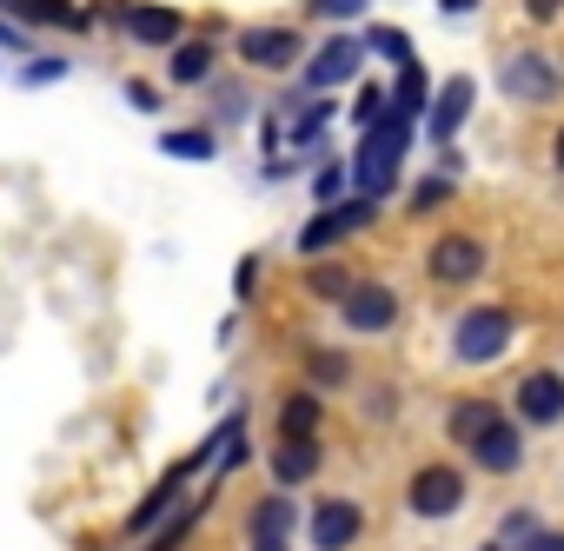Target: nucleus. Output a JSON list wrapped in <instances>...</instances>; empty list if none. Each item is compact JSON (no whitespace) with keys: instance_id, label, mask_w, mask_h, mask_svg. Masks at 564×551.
I'll return each mask as SVG.
<instances>
[{"instance_id":"8","label":"nucleus","mask_w":564,"mask_h":551,"mask_svg":"<svg viewBox=\"0 0 564 551\" xmlns=\"http://www.w3.org/2000/svg\"><path fill=\"white\" fill-rule=\"evenodd\" d=\"M359 525H366V511H359L352 498H326V505L313 511V544H319V551H346V544L359 538Z\"/></svg>"},{"instance_id":"21","label":"nucleus","mask_w":564,"mask_h":551,"mask_svg":"<svg viewBox=\"0 0 564 551\" xmlns=\"http://www.w3.org/2000/svg\"><path fill=\"white\" fill-rule=\"evenodd\" d=\"M419 107H425V67L399 61V114H419Z\"/></svg>"},{"instance_id":"5","label":"nucleus","mask_w":564,"mask_h":551,"mask_svg":"<svg viewBox=\"0 0 564 551\" xmlns=\"http://www.w3.org/2000/svg\"><path fill=\"white\" fill-rule=\"evenodd\" d=\"M478 266H485V246H478L471 233H445V239L432 246V280H445V287L478 280Z\"/></svg>"},{"instance_id":"13","label":"nucleus","mask_w":564,"mask_h":551,"mask_svg":"<svg viewBox=\"0 0 564 551\" xmlns=\"http://www.w3.org/2000/svg\"><path fill=\"white\" fill-rule=\"evenodd\" d=\"M352 74H359V41H333V47L306 67V87L326 94V87H339V80H352Z\"/></svg>"},{"instance_id":"37","label":"nucleus","mask_w":564,"mask_h":551,"mask_svg":"<svg viewBox=\"0 0 564 551\" xmlns=\"http://www.w3.org/2000/svg\"><path fill=\"white\" fill-rule=\"evenodd\" d=\"M438 8H445V14H471V8H478V0H438Z\"/></svg>"},{"instance_id":"23","label":"nucleus","mask_w":564,"mask_h":551,"mask_svg":"<svg viewBox=\"0 0 564 551\" xmlns=\"http://www.w3.org/2000/svg\"><path fill=\"white\" fill-rule=\"evenodd\" d=\"M306 287H313L319 300H346V287H352V280H346L339 266H313V272H306Z\"/></svg>"},{"instance_id":"19","label":"nucleus","mask_w":564,"mask_h":551,"mask_svg":"<svg viewBox=\"0 0 564 551\" xmlns=\"http://www.w3.org/2000/svg\"><path fill=\"white\" fill-rule=\"evenodd\" d=\"M491 419H498V406H485V399H465V406L452 412V432H458V439L471 445V439H478V432H485Z\"/></svg>"},{"instance_id":"16","label":"nucleus","mask_w":564,"mask_h":551,"mask_svg":"<svg viewBox=\"0 0 564 551\" xmlns=\"http://www.w3.org/2000/svg\"><path fill=\"white\" fill-rule=\"evenodd\" d=\"M465 114H471V80H445V94L432 107V140H452L465 127Z\"/></svg>"},{"instance_id":"35","label":"nucleus","mask_w":564,"mask_h":551,"mask_svg":"<svg viewBox=\"0 0 564 551\" xmlns=\"http://www.w3.org/2000/svg\"><path fill=\"white\" fill-rule=\"evenodd\" d=\"M339 180H346V173H339V166H326V173H319V199H339Z\"/></svg>"},{"instance_id":"29","label":"nucleus","mask_w":564,"mask_h":551,"mask_svg":"<svg viewBox=\"0 0 564 551\" xmlns=\"http://www.w3.org/2000/svg\"><path fill=\"white\" fill-rule=\"evenodd\" d=\"M366 8V0H313V14H326V21H352Z\"/></svg>"},{"instance_id":"3","label":"nucleus","mask_w":564,"mask_h":551,"mask_svg":"<svg viewBox=\"0 0 564 551\" xmlns=\"http://www.w3.org/2000/svg\"><path fill=\"white\" fill-rule=\"evenodd\" d=\"M452 346H458V359H471V366L498 359V353L511 346V313H491V306H485V313H465Z\"/></svg>"},{"instance_id":"30","label":"nucleus","mask_w":564,"mask_h":551,"mask_svg":"<svg viewBox=\"0 0 564 551\" xmlns=\"http://www.w3.org/2000/svg\"><path fill=\"white\" fill-rule=\"evenodd\" d=\"M193 518H199V511H180V518H173V531H160V538H153V551H173V544L193 531Z\"/></svg>"},{"instance_id":"2","label":"nucleus","mask_w":564,"mask_h":551,"mask_svg":"<svg viewBox=\"0 0 564 551\" xmlns=\"http://www.w3.org/2000/svg\"><path fill=\"white\" fill-rule=\"evenodd\" d=\"M372 219H379V199H372V193H359V199H346V206H326V213L300 233V246H306V252H326V246H339V239L366 233Z\"/></svg>"},{"instance_id":"18","label":"nucleus","mask_w":564,"mask_h":551,"mask_svg":"<svg viewBox=\"0 0 564 551\" xmlns=\"http://www.w3.org/2000/svg\"><path fill=\"white\" fill-rule=\"evenodd\" d=\"M293 531V505L286 498H259L252 505V538H286Z\"/></svg>"},{"instance_id":"1","label":"nucleus","mask_w":564,"mask_h":551,"mask_svg":"<svg viewBox=\"0 0 564 551\" xmlns=\"http://www.w3.org/2000/svg\"><path fill=\"white\" fill-rule=\"evenodd\" d=\"M405 140H412V114H379L372 127H366V147H359V160H352V180H359V193H386L392 186V173H399V153H405Z\"/></svg>"},{"instance_id":"11","label":"nucleus","mask_w":564,"mask_h":551,"mask_svg":"<svg viewBox=\"0 0 564 551\" xmlns=\"http://www.w3.org/2000/svg\"><path fill=\"white\" fill-rule=\"evenodd\" d=\"M193 465H199V458H186V465H173V472H166V478H160V485H153V491H147V498L133 505V511H127V531H153V525L166 518V505L180 498V485H186V472H193Z\"/></svg>"},{"instance_id":"9","label":"nucleus","mask_w":564,"mask_h":551,"mask_svg":"<svg viewBox=\"0 0 564 551\" xmlns=\"http://www.w3.org/2000/svg\"><path fill=\"white\" fill-rule=\"evenodd\" d=\"M518 419L557 425V419H564V379H557V372H531V379L518 386Z\"/></svg>"},{"instance_id":"6","label":"nucleus","mask_w":564,"mask_h":551,"mask_svg":"<svg viewBox=\"0 0 564 551\" xmlns=\"http://www.w3.org/2000/svg\"><path fill=\"white\" fill-rule=\"evenodd\" d=\"M505 87H511L518 100H557V94H564V74H557L544 54H518V61H505Z\"/></svg>"},{"instance_id":"20","label":"nucleus","mask_w":564,"mask_h":551,"mask_svg":"<svg viewBox=\"0 0 564 551\" xmlns=\"http://www.w3.org/2000/svg\"><path fill=\"white\" fill-rule=\"evenodd\" d=\"M14 8H21L28 21H67V28L80 21V28H87V14L74 8V0H14Z\"/></svg>"},{"instance_id":"22","label":"nucleus","mask_w":564,"mask_h":551,"mask_svg":"<svg viewBox=\"0 0 564 551\" xmlns=\"http://www.w3.org/2000/svg\"><path fill=\"white\" fill-rule=\"evenodd\" d=\"M206 67H213V47H199V41L173 54V80H180V87H186V80H206Z\"/></svg>"},{"instance_id":"7","label":"nucleus","mask_w":564,"mask_h":551,"mask_svg":"<svg viewBox=\"0 0 564 551\" xmlns=\"http://www.w3.org/2000/svg\"><path fill=\"white\" fill-rule=\"evenodd\" d=\"M339 306H346V326H352V333H386V326L399 320V300H392L386 287H346Z\"/></svg>"},{"instance_id":"31","label":"nucleus","mask_w":564,"mask_h":551,"mask_svg":"<svg viewBox=\"0 0 564 551\" xmlns=\"http://www.w3.org/2000/svg\"><path fill=\"white\" fill-rule=\"evenodd\" d=\"M524 538H531V518H524V511H511V518H505V544H524Z\"/></svg>"},{"instance_id":"32","label":"nucleus","mask_w":564,"mask_h":551,"mask_svg":"<svg viewBox=\"0 0 564 551\" xmlns=\"http://www.w3.org/2000/svg\"><path fill=\"white\" fill-rule=\"evenodd\" d=\"M524 551H564V531H531Z\"/></svg>"},{"instance_id":"4","label":"nucleus","mask_w":564,"mask_h":551,"mask_svg":"<svg viewBox=\"0 0 564 551\" xmlns=\"http://www.w3.org/2000/svg\"><path fill=\"white\" fill-rule=\"evenodd\" d=\"M405 498H412V511H419V518H452V511L465 505V478H458L452 465H425V472L412 478V491H405Z\"/></svg>"},{"instance_id":"39","label":"nucleus","mask_w":564,"mask_h":551,"mask_svg":"<svg viewBox=\"0 0 564 551\" xmlns=\"http://www.w3.org/2000/svg\"><path fill=\"white\" fill-rule=\"evenodd\" d=\"M557 166H564V133H557Z\"/></svg>"},{"instance_id":"15","label":"nucleus","mask_w":564,"mask_h":551,"mask_svg":"<svg viewBox=\"0 0 564 551\" xmlns=\"http://www.w3.org/2000/svg\"><path fill=\"white\" fill-rule=\"evenodd\" d=\"M120 21H127V34H133L140 47H166V41L180 34V14H173V8H127Z\"/></svg>"},{"instance_id":"38","label":"nucleus","mask_w":564,"mask_h":551,"mask_svg":"<svg viewBox=\"0 0 564 551\" xmlns=\"http://www.w3.org/2000/svg\"><path fill=\"white\" fill-rule=\"evenodd\" d=\"M252 551H286V544H279V538H252Z\"/></svg>"},{"instance_id":"24","label":"nucleus","mask_w":564,"mask_h":551,"mask_svg":"<svg viewBox=\"0 0 564 551\" xmlns=\"http://www.w3.org/2000/svg\"><path fill=\"white\" fill-rule=\"evenodd\" d=\"M160 147H166L173 160H213V140H206V133H166Z\"/></svg>"},{"instance_id":"17","label":"nucleus","mask_w":564,"mask_h":551,"mask_svg":"<svg viewBox=\"0 0 564 551\" xmlns=\"http://www.w3.org/2000/svg\"><path fill=\"white\" fill-rule=\"evenodd\" d=\"M313 432H319V399L293 392L286 406H279V439H313Z\"/></svg>"},{"instance_id":"10","label":"nucleus","mask_w":564,"mask_h":551,"mask_svg":"<svg viewBox=\"0 0 564 551\" xmlns=\"http://www.w3.org/2000/svg\"><path fill=\"white\" fill-rule=\"evenodd\" d=\"M239 54L252 67H293L300 61V34L293 28H252V34H239Z\"/></svg>"},{"instance_id":"25","label":"nucleus","mask_w":564,"mask_h":551,"mask_svg":"<svg viewBox=\"0 0 564 551\" xmlns=\"http://www.w3.org/2000/svg\"><path fill=\"white\" fill-rule=\"evenodd\" d=\"M306 372H313V386H346V359L339 353H306Z\"/></svg>"},{"instance_id":"12","label":"nucleus","mask_w":564,"mask_h":551,"mask_svg":"<svg viewBox=\"0 0 564 551\" xmlns=\"http://www.w3.org/2000/svg\"><path fill=\"white\" fill-rule=\"evenodd\" d=\"M471 452H478L485 472H518V452H524V445H518V432H511L505 419H491V425L471 439Z\"/></svg>"},{"instance_id":"36","label":"nucleus","mask_w":564,"mask_h":551,"mask_svg":"<svg viewBox=\"0 0 564 551\" xmlns=\"http://www.w3.org/2000/svg\"><path fill=\"white\" fill-rule=\"evenodd\" d=\"M524 8H531V14H538V21H551V14H557V8H564V0H524Z\"/></svg>"},{"instance_id":"26","label":"nucleus","mask_w":564,"mask_h":551,"mask_svg":"<svg viewBox=\"0 0 564 551\" xmlns=\"http://www.w3.org/2000/svg\"><path fill=\"white\" fill-rule=\"evenodd\" d=\"M452 199V186L445 180H419V193H412V213H432V206H445Z\"/></svg>"},{"instance_id":"14","label":"nucleus","mask_w":564,"mask_h":551,"mask_svg":"<svg viewBox=\"0 0 564 551\" xmlns=\"http://www.w3.org/2000/svg\"><path fill=\"white\" fill-rule=\"evenodd\" d=\"M272 472H279V485H306V478L319 472V445H313V439H279Z\"/></svg>"},{"instance_id":"28","label":"nucleus","mask_w":564,"mask_h":551,"mask_svg":"<svg viewBox=\"0 0 564 551\" xmlns=\"http://www.w3.org/2000/svg\"><path fill=\"white\" fill-rule=\"evenodd\" d=\"M379 114H386V94H379V87H366V94L352 100V120H359V127H372Z\"/></svg>"},{"instance_id":"27","label":"nucleus","mask_w":564,"mask_h":551,"mask_svg":"<svg viewBox=\"0 0 564 551\" xmlns=\"http://www.w3.org/2000/svg\"><path fill=\"white\" fill-rule=\"evenodd\" d=\"M372 47H379V54H392V61H412V47H405V34H399V28H372Z\"/></svg>"},{"instance_id":"33","label":"nucleus","mask_w":564,"mask_h":551,"mask_svg":"<svg viewBox=\"0 0 564 551\" xmlns=\"http://www.w3.org/2000/svg\"><path fill=\"white\" fill-rule=\"evenodd\" d=\"M61 74H67L61 61H34V67H28V80H61Z\"/></svg>"},{"instance_id":"34","label":"nucleus","mask_w":564,"mask_h":551,"mask_svg":"<svg viewBox=\"0 0 564 551\" xmlns=\"http://www.w3.org/2000/svg\"><path fill=\"white\" fill-rule=\"evenodd\" d=\"M127 100H133V107H160V94H153L147 80H133V87H127Z\"/></svg>"}]
</instances>
